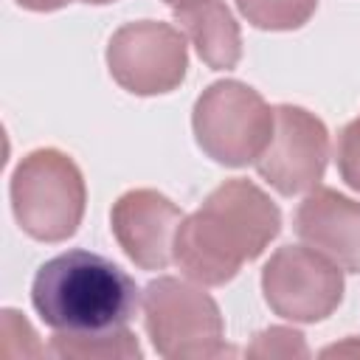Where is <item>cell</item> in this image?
I'll list each match as a JSON object with an SVG mask.
<instances>
[{
  "label": "cell",
  "instance_id": "obj_2",
  "mask_svg": "<svg viewBox=\"0 0 360 360\" xmlns=\"http://www.w3.org/2000/svg\"><path fill=\"white\" fill-rule=\"evenodd\" d=\"M31 304L53 332L87 335L127 326L141 292L115 262L90 250H68L37 270Z\"/></svg>",
  "mask_w": 360,
  "mask_h": 360
},
{
  "label": "cell",
  "instance_id": "obj_6",
  "mask_svg": "<svg viewBox=\"0 0 360 360\" xmlns=\"http://www.w3.org/2000/svg\"><path fill=\"white\" fill-rule=\"evenodd\" d=\"M262 295L284 321H326L343 301V267L309 245H284L262 267Z\"/></svg>",
  "mask_w": 360,
  "mask_h": 360
},
{
  "label": "cell",
  "instance_id": "obj_1",
  "mask_svg": "<svg viewBox=\"0 0 360 360\" xmlns=\"http://www.w3.org/2000/svg\"><path fill=\"white\" fill-rule=\"evenodd\" d=\"M281 231L278 205L250 180L219 183L202 205L183 217L172 262L202 287L228 284L245 262H253Z\"/></svg>",
  "mask_w": 360,
  "mask_h": 360
},
{
  "label": "cell",
  "instance_id": "obj_3",
  "mask_svg": "<svg viewBox=\"0 0 360 360\" xmlns=\"http://www.w3.org/2000/svg\"><path fill=\"white\" fill-rule=\"evenodd\" d=\"M11 211L37 242L70 239L84 217L87 186L76 160L53 146L28 152L11 172Z\"/></svg>",
  "mask_w": 360,
  "mask_h": 360
},
{
  "label": "cell",
  "instance_id": "obj_18",
  "mask_svg": "<svg viewBox=\"0 0 360 360\" xmlns=\"http://www.w3.org/2000/svg\"><path fill=\"white\" fill-rule=\"evenodd\" d=\"M163 3H169L172 8H177V6H183V3H188V0H163Z\"/></svg>",
  "mask_w": 360,
  "mask_h": 360
},
{
  "label": "cell",
  "instance_id": "obj_17",
  "mask_svg": "<svg viewBox=\"0 0 360 360\" xmlns=\"http://www.w3.org/2000/svg\"><path fill=\"white\" fill-rule=\"evenodd\" d=\"M73 3V0H70ZM79 3H90V6H107V3H115V0H79Z\"/></svg>",
  "mask_w": 360,
  "mask_h": 360
},
{
  "label": "cell",
  "instance_id": "obj_4",
  "mask_svg": "<svg viewBox=\"0 0 360 360\" xmlns=\"http://www.w3.org/2000/svg\"><path fill=\"white\" fill-rule=\"evenodd\" d=\"M141 309L143 329L166 360H217L231 354L222 312L202 284L160 276L143 287Z\"/></svg>",
  "mask_w": 360,
  "mask_h": 360
},
{
  "label": "cell",
  "instance_id": "obj_7",
  "mask_svg": "<svg viewBox=\"0 0 360 360\" xmlns=\"http://www.w3.org/2000/svg\"><path fill=\"white\" fill-rule=\"evenodd\" d=\"M107 68L132 96H163L183 84L188 70L186 34L160 20L121 25L107 42Z\"/></svg>",
  "mask_w": 360,
  "mask_h": 360
},
{
  "label": "cell",
  "instance_id": "obj_11",
  "mask_svg": "<svg viewBox=\"0 0 360 360\" xmlns=\"http://www.w3.org/2000/svg\"><path fill=\"white\" fill-rule=\"evenodd\" d=\"M174 22L211 70H231L239 65V22L222 0H188L174 8Z\"/></svg>",
  "mask_w": 360,
  "mask_h": 360
},
{
  "label": "cell",
  "instance_id": "obj_16",
  "mask_svg": "<svg viewBox=\"0 0 360 360\" xmlns=\"http://www.w3.org/2000/svg\"><path fill=\"white\" fill-rule=\"evenodd\" d=\"M14 3L28 11H56V8H65L70 0H14Z\"/></svg>",
  "mask_w": 360,
  "mask_h": 360
},
{
  "label": "cell",
  "instance_id": "obj_13",
  "mask_svg": "<svg viewBox=\"0 0 360 360\" xmlns=\"http://www.w3.org/2000/svg\"><path fill=\"white\" fill-rule=\"evenodd\" d=\"M239 14L262 31H295L309 22L318 0H236Z\"/></svg>",
  "mask_w": 360,
  "mask_h": 360
},
{
  "label": "cell",
  "instance_id": "obj_8",
  "mask_svg": "<svg viewBox=\"0 0 360 360\" xmlns=\"http://www.w3.org/2000/svg\"><path fill=\"white\" fill-rule=\"evenodd\" d=\"M270 143L256 158V172L278 194L298 197L321 186L329 163V129L326 124L295 104H278Z\"/></svg>",
  "mask_w": 360,
  "mask_h": 360
},
{
  "label": "cell",
  "instance_id": "obj_14",
  "mask_svg": "<svg viewBox=\"0 0 360 360\" xmlns=\"http://www.w3.org/2000/svg\"><path fill=\"white\" fill-rule=\"evenodd\" d=\"M245 354L248 357H309V349L298 329L270 326V329H262L259 335H253Z\"/></svg>",
  "mask_w": 360,
  "mask_h": 360
},
{
  "label": "cell",
  "instance_id": "obj_10",
  "mask_svg": "<svg viewBox=\"0 0 360 360\" xmlns=\"http://www.w3.org/2000/svg\"><path fill=\"white\" fill-rule=\"evenodd\" d=\"M292 228L304 245L321 250L346 273H360V202L315 186L298 202Z\"/></svg>",
  "mask_w": 360,
  "mask_h": 360
},
{
  "label": "cell",
  "instance_id": "obj_5",
  "mask_svg": "<svg viewBox=\"0 0 360 360\" xmlns=\"http://www.w3.org/2000/svg\"><path fill=\"white\" fill-rule=\"evenodd\" d=\"M276 110L239 79L208 84L194 101L191 129L197 146L217 163L239 169L256 163L270 143Z\"/></svg>",
  "mask_w": 360,
  "mask_h": 360
},
{
  "label": "cell",
  "instance_id": "obj_9",
  "mask_svg": "<svg viewBox=\"0 0 360 360\" xmlns=\"http://www.w3.org/2000/svg\"><path fill=\"white\" fill-rule=\"evenodd\" d=\"M183 211L155 188L124 191L110 211V228L121 250L141 270H163L172 262V248Z\"/></svg>",
  "mask_w": 360,
  "mask_h": 360
},
{
  "label": "cell",
  "instance_id": "obj_12",
  "mask_svg": "<svg viewBox=\"0 0 360 360\" xmlns=\"http://www.w3.org/2000/svg\"><path fill=\"white\" fill-rule=\"evenodd\" d=\"M48 354L59 360H141V343L127 329H107V332H53L48 343Z\"/></svg>",
  "mask_w": 360,
  "mask_h": 360
},
{
  "label": "cell",
  "instance_id": "obj_15",
  "mask_svg": "<svg viewBox=\"0 0 360 360\" xmlns=\"http://www.w3.org/2000/svg\"><path fill=\"white\" fill-rule=\"evenodd\" d=\"M335 160H338V172H340L343 183L360 194V118L349 121L340 129L338 146H335Z\"/></svg>",
  "mask_w": 360,
  "mask_h": 360
}]
</instances>
